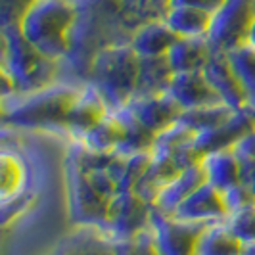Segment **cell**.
I'll list each match as a JSON object with an SVG mask.
<instances>
[{
    "mask_svg": "<svg viewBox=\"0 0 255 255\" xmlns=\"http://www.w3.org/2000/svg\"><path fill=\"white\" fill-rule=\"evenodd\" d=\"M255 19V0H225L213 13L207 40L213 50L229 52L246 42Z\"/></svg>",
    "mask_w": 255,
    "mask_h": 255,
    "instance_id": "52a82bcc",
    "label": "cell"
},
{
    "mask_svg": "<svg viewBox=\"0 0 255 255\" xmlns=\"http://www.w3.org/2000/svg\"><path fill=\"white\" fill-rule=\"evenodd\" d=\"M225 225L242 246L255 244V202L227 213Z\"/></svg>",
    "mask_w": 255,
    "mask_h": 255,
    "instance_id": "f546056e",
    "label": "cell"
},
{
    "mask_svg": "<svg viewBox=\"0 0 255 255\" xmlns=\"http://www.w3.org/2000/svg\"><path fill=\"white\" fill-rule=\"evenodd\" d=\"M240 157V182L255 196V159L248 155Z\"/></svg>",
    "mask_w": 255,
    "mask_h": 255,
    "instance_id": "d6a6232c",
    "label": "cell"
},
{
    "mask_svg": "<svg viewBox=\"0 0 255 255\" xmlns=\"http://www.w3.org/2000/svg\"><path fill=\"white\" fill-rule=\"evenodd\" d=\"M27 184L25 161L12 152L2 153V204L15 202L23 196Z\"/></svg>",
    "mask_w": 255,
    "mask_h": 255,
    "instance_id": "83f0119b",
    "label": "cell"
},
{
    "mask_svg": "<svg viewBox=\"0 0 255 255\" xmlns=\"http://www.w3.org/2000/svg\"><path fill=\"white\" fill-rule=\"evenodd\" d=\"M232 71L244 92L246 108L255 114V50L246 42L227 52Z\"/></svg>",
    "mask_w": 255,
    "mask_h": 255,
    "instance_id": "d4e9b609",
    "label": "cell"
},
{
    "mask_svg": "<svg viewBox=\"0 0 255 255\" xmlns=\"http://www.w3.org/2000/svg\"><path fill=\"white\" fill-rule=\"evenodd\" d=\"M179 173L180 169L173 163V159L167 153L152 152L150 165L146 169V173H144V177L140 179V182L136 184L134 192H138L144 200H148L153 205L157 194L163 190Z\"/></svg>",
    "mask_w": 255,
    "mask_h": 255,
    "instance_id": "44dd1931",
    "label": "cell"
},
{
    "mask_svg": "<svg viewBox=\"0 0 255 255\" xmlns=\"http://www.w3.org/2000/svg\"><path fill=\"white\" fill-rule=\"evenodd\" d=\"M153 205L144 200L138 192L121 190L110 200L108 213L100 229L114 240L125 242L136 238L150 227Z\"/></svg>",
    "mask_w": 255,
    "mask_h": 255,
    "instance_id": "8992f818",
    "label": "cell"
},
{
    "mask_svg": "<svg viewBox=\"0 0 255 255\" xmlns=\"http://www.w3.org/2000/svg\"><path fill=\"white\" fill-rule=\"evenodd\" d=\"M240 255H255V244H246V246H242Z\"/></svg>",
    "mask_w": 255,
    "mask_h": 255,
    "instance_id": "8d00e7d4",
    "label": "cell"
},
{
    "mask_svg": "<svg viewBox=\"0 0 255 255\" xmlns=\"http://www.w3.org/2000/svg\"><path fill=\"white\" fill-rule=\"evenodd\" d=\"M83 83L56 81L48 87L15 94L4 110V125L27 130H62Z\"/></svg>",
    "mask_w": 255,
    "mask_h": 255,
    "instance_id": "7a4b0ae2",
    "label": "cell"
},
{
    "mask_svg": "<svg viewBox=\"0 0 255 255\" xmlns=\"http://www.w3.org/2000/svg\"><path fill=\"white\" fill-rule=\"evenodd\" d=\"M152 152L132 153V155H119L114 163V175L117 180L119 192L121 190H134L136 184L144 177L146 169L150 165Z\"/></svg>",
    "mask_w": 255,
    "mask_h": 255,
    "instance_id": "f1b7e54d",
    "label": "cell"
},
{
    "mask_svg": "<svg viewBox=\"0 0 255 255\" xmlns=\"http://www.w3.org/2000/svg\"><path fill=\"white\" fill-rule=\"evenodd\" d=\"M165 92L182 112L221 102L219 96L215 94V90L211 89L209 81L205 79L204 71L173 73L171 83H169Z\"/></svg>",
    "mask_w": 255,
    "mask_h": 255,
    "instance_id": "4fadbf2b",
    "label": "cell"
},
{
    "mask_svg": "<svg viewBox=\"0 0 255 255\" xmlns=\"http://www.w3.org/2000/svg\"><path fill=\"white\" fill-rule=\"evenodd\" d=\"M240 250L242 244L236 240L225 221H219L202 229L194 255H240Z\"/></svg>",
    "mask_w": 255,
    "mask_h": 255,
    "instance_id": "cb8c5ba5",
    "label": "cell"
},
{
    "mask_svg": "<svg viewBox=\"0 0 255 255\" xmlns=\"http://www.w3.org/2000/svg\"><path fill=\"white\" fill-rule=\"evenodd\" d=\"M204 75L209 81L211 89L215 90V94L219 96L221 102L230 106L236 112L246 108L242 87H240L238 79L234 75V71H232V65L229 62L227 52H211V56H209V60L204 67Z\"/></svg>",
    "mask_w": 255,
    "mask_h": 255,
    "instance_id": "5bb4252c",
    "label": "cell"
},
{
    "mask_svg": "<svg viewBox=\"0 0 255 255\" xmlns=\"http://www.w3.org/2000/svg\"><path fill=\"white\" fill-rule=\"evenodd\" d=\"M252 130H255V114L252 110L244 108V110L234 112V115L227 119L223 125L196 134L194 142L202 155H205V153L219 152V150L234 148Z\"/></svg>",
    "mask_w": 255,
    "mask_h": 255,
    "instance_id": "30bf717a",
    "label": "cell"
},
{
    "mask_svg": "<svg viewBox=\"0 0 255 255\" xmlns=\"http://www.w3.org/2000/svg\"><path fill=\"white\" fill-rule=\"evenodd\" d=\"M177 35L169 29L163 17L148 19L138 25L128 38L132 50L140 60H152V58H165L171 46L177 42Z\"/></svg>",
    "mask_w": 255,
    "mask_h": 255,
    "instance_id": "9a60e30c",
    "label": "cell"
},
{
    "mask_svg": "<svg viewBox=\"0 0 255 255\" xmlns=\"http://www.w3.org/2000/svg\"><path fill=\"white\" fill-rule=\"evenodd\" d=\"M202 167L205 180L219 192L229 190L230 186L240 182V157L234 148L205 153L202 157Z\"/></svg>",
    "mask_w": 255,
    "mask_h": 255,
    "instance_id": "ffe728a7",
    "label": "cell"
},
{
    "mask_svg": "<svg viewBox=\"0 0 255 255\" xmlns=\"http://www.w3.org/2000/svg\"><path fill=\"white\" fill-rule=\"evenodd\" d=\"M171 215L180 221L205 227V225L225 221L227 205L223 202V194L217 188H213L209 182H205L196 192H192Z\"/></svg>",
    "mask_w": 255,
    "mask_h": 255,
    "instance_id": "8fae6325",
    "label": "cell"
},
{
    "mask_svg": "<svg viewBox=\"0 0 255 255\" xmlns=\"http://www.w3.org/2000/svg\"><path fill=\"white\" fill-rule=\"evenodd\" d=\"M211 52L213 48L207 38H177L165 58L173 73H190L204 71Z\"/></svg>",
    "mask_w": 255,
    "mask_h": 255,
    "instance_id": "d6986e66",
    "label": "cell"
},
{
    "mask_svg": "<svg viewBox=\"0 0 255 255\" xmlns=\"http://www.w3.org/2000/svg\"><path fill=\"white\" fill-rule=\"evenodd\" d=\"M112 108L104 100L100 90L92 87L90 83H83V87L77 94L75 102L71 106L67 121H65V132L75 142H81L94 125L100 123L104 115Z\"/></svg>",
    "mask_w": 255,
    "mask_h": 255,
    "instance_id": "9c48e42d",
    "label": "cell"
},
{
    "mask_svg": "<svg viewBox=\"0 0 255 255\" xmlns=\"http://www.w3.org/2000/svg\"><path fill=\"white\" fill-rule=\"evenodd\" d=\"M221 194H223V202H225V205H227V213L234 211V209H240V207H244V205L254 204L255 202V196L244 186L242 182L230 186L229 190L221 192Z\"/></svg>",
    "mask_w": 255,
    "mask_h": 255,
    "instance_id": "1f68e13d",
    "label": "cell"
},
{
    "mask_svg": "<svg viewBox=\"0 0 255 255\" xmlns=\"http://www.w3.org/2000/svg\"><path fill=\"white\" fill-rule=\"evenodd\" d=\"M115 255H159V252L148 229L136 238H130L125 242H115Z\"/></svg>",
    "mask_w": 255,
    "mask_h": 255,
    "instance_id": "4dcf8cb0",
    "label": "cell"
},
{
    "mask_svg": "<svg viewBox=\"0 0 255 255\" xmlns=\"http://www.w3.org/2000/svg\"><path fill=\"white\" fill-rule=\"evenodd\" d=\"M50 255H115V242L100 227L79 225Z\"/></svg>",
    "mask_w": 255,
    "mask_h": 255,
    "instance_id": "2e32d148",
    "label": "cell"
},
{
    "mask_svg": "<svg viewBox=\"0 0 255 255\" xmlns=\"http://www.w3.org/2000/svg\"><path fill=\"white\" fill-rule=\"evenodd\" d=\"M138 71L140 58L132 50L130 42L117 40L94 58L87 83L100 90L112 110H117L130 102L136 94Z\"/></svg>",
    "mask_w": 255,
    "mask_h": 255,
    "instance_id": "3957f363",
    "label": "cell"
},
{
    "mask_svg": "<svg viewBox=\"0 0 255 255\" xmlns=\"http://www.w3.org/2000/svg\"><path fill=\"white\" fill-rule=\"evenodd\" d=\"M150 234L159 255H194L204 225H194L152 207Z\"/></svg>",
    "mask_w": 255,
    "mask_h": 255,
    "instance_id": "ba28073f",
    "label": "cell"
},
{
    "mask_svg": "<svg viewBox=\"0 0 255 255\" xmlns=\"http://www.w3.org/2000/svg\"><path fill=\"white\" fill-rule=\"evenodd\" d=\"M125 106H128V110L134 114V117L148 130H152L153 134L177 123L182 114V110L167 96V92L132 96V100Z\"/></svg>",
    "mask_w": 255,
    "mask_h": 255,
    "instance_id": "7c38bea8",
    "label": "cell"
},
{
    "mask_svg": "<svg viewBox=\"0 0 255 255\" xmlns=\"http://www.w3.org/2000/svg\"><path fill=\"white\" fill-rule=\"evenodd\" d=\"M234 152L238 155H248L255 159V130H252L250 134H246L242 140L234 146Z\"/></svg>",
    "mask_w": 255,
    "mask_h": 255,
    "instance_id": "e575fe53",
    "label": "cell"
},
{
    "mask_svg": "<svg viewBox=\"0 0 255 255\" xmlns=\"http://www.w3.org/2000/svg\"><path fill=\"white\" fill-rule=\"evenodd\" d=\"M173 77V69L167 62V58H152V60H140V71H138V85L134 96L144 94H161L165 92Z\"/></svg>",
    "mask_w": 255,
    "mask_h": 255,
    "instance_id": "4316f807",
    "label": "cell"
},
{
    "mask_svg": "<svg viewBox=\"0 0 255 255\" xmlns=\"http://www.w3.org/2000/svg\"><path fill=\"white\" fill-rule=\"evenodd\" d=\"M246 44H248V46H252V48L255 50V19H254V23H252V27H250V31H248Z\"/></svg>",
    "mask_w": 255,
    "mask_h": 255,
    "instance_id": "d590c367",
    "label": "cell"
},
{
    "mask_svg": "<svg viewBox=\"0 0 255 255\" xmlns=\"http://www.w3.org/2000/svg\"><path fill=\"white\" fill-rule=\"evenodd\" d=\"M205 182H207V180H205L202 161H200L198 165L182 169L179 175L157 194V198H155V202H153V207L159 209V211H163V213H167V215H171V213L190 196L192 192H196L202 184H205Z\"/></svg>",
    "mask_w": 255,
    "mask_h": 255,
    "instance_id": "e0dca14e",
    "label": "cell"
},
{
    "mask_svg": "<svg viewBox=\"0 0 255 255\" xmlns=\"http://www.w3.org/2000/svg\"><path fill=\"white\" fill-rule=\"evenodd\" d=\"M79 17L75 0H31L17 27L42 56L64 62L71 48V33Z\"/></svg>",
    "mask_w": 255,
    "mask_h": 255,
    "instance_id": "6da1fadb",
    "label": "cell"
},
{
    "mask_svg": "<svg viewBox=\"0 0 255 255\" xmlns=\"http://www.w3.org/2000/svg\"><path fill=\"white\" fill-rule=\"evenodd\" d=\"M60 62L48 60L27 40L17 25H4L2 73L15 85L17 94L48 87L58 79Z\"/></svg>",
    "mask_w": 255,
    "mask_h": 255,
    "instance_id": "277c9868",
    "label": "cell"
},
{
    "mask_svg": "<svg viewBox=\"0 0 255 255\" xmlns=\"http://www.w3.org/2000/svg\"><path fill=\"white\" fill-rule=\"evenodd\" d=\"M161 17L179 38H207L213 21V13L192 6H167Z\"/></svg>",
    "mask_w": 255,
    "mask_h": 255,
    "instance_id": "ac0fdd59",
    "label": "cell"
},
{
    "mask_svg": "<svg viewBox=\"0 0 255 255\" xmlns=\"http://www.w3.org/2000/svg\"><path fill=\"white\" fill-rule=\"evenodd\" d=\"M236 110H232L230 106L223 102L209 104V106H202V108H194V110H184L180 114L179 121L186 128H190L194 134H200L205 130L223 125L227 119L234 115Z\"/></svg>",
    "mask_w": 255,
    "mask_h": 255,
    "instance_id": "484cf974",
    "label": "cell"
},
{
    "mask_svg": "<svg viewBox=\"0 0 255 255\" xmlns=\"http://www.w3.org/2000/svg\"><path fill=\"white\" fill-rule=\"evenodd\" d=\"M121 125H123V138L119 144V155H132V153H144L152 152L153 142H155V134L152 130L142 125L140 121L134 117V114L128 110V106L117 108L114 110Z\"/></svg>",
    "mask_w": 255,
    "mask_h": 255,
    "instance_id": "7402d4cb",
    "label": "cell"
},
{
    "mask_svg": "<svg viewBox=\"0 0 255 255\" xmlns=\"http://www.w3.org/2000/svg\"><path fill=\"white\" fill-rule=\"evenodd\" d=\"M225 4V0H167V6H192L209 13H215Z\"/></svg>",
    "mask_w": 255,
    "mask_h": 255,
    "instance_id": "836d02e7",
    "label": "cell"
},
{
    "mask_svg": "<svg viewBox=\"0 0 255 255\" xmlns=\"http://www.w3.org/2000/svg\"><path fill=\"white\" fill-rule=\"evenodd\" d=\"M65 184H67V207L69 217L85 227H102L110 198L104 196L96 182L90 177L89 169L83 165L81 157L77 155L75 148L67 155L65 161Z\"/></svg>",
    "mask_w": 255,
    "mask_h": 255,
    "instance_id": "5b68a950",
    "label": "cell"
},
{
    "mask_svg": "<svg viewBox=\"0 0 255 255\" xmlns=\"http://www.w3.org/2000/svg\"><path fill=\"white\" fill-rule=\"evenodd\" d=\"M121 138H123V125L117 114L114 110H110L100 119V123L90 128L89 134L79 144H83L87 150L96 153H117Z\"/></svg>",
    "mask_w": 255,
    "mask_h": 255,
    "instance_id": "603a6c76",
    "label": "cell"
}]
</instances>
